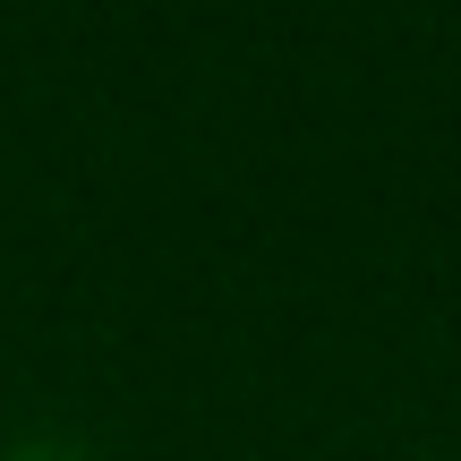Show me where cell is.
<instances>
[{
  "mask_svg": "<svg viewBox=\"0 0 461 461\" xmlns=\"http://www.w3.org/2000/svg\"><path fill=\"white\" fill-rule=\"evenodd\" d=\"M0 461H86L77 445H60V436H26V445H9Z\"/></svg>",
  "mask_w": 461,
  "mask_h": 461,
  "instance_id": "1",
  "label": "cell"
}]
</instances>
